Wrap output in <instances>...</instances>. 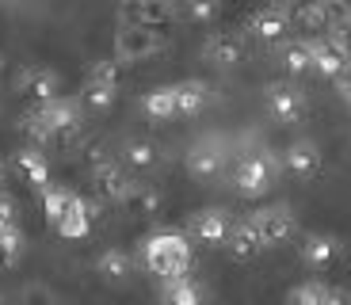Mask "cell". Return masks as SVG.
<instances>
[{"label":"cell","mask_w":351,"mask_h":305,"mask_svg":"<svg viewBox=\"0 0 351 305\" xmlns=\"http://www.w3.org/2000/svg\"><path fill=\"white\" fill-rule=\"evenodd\" d=\"M19 130L31 141H38V145H43V141H69V138H77V130H80V107L65 96L35 103L23 114Z\"/></svg>","instance_id":"6da1fadb"},{"label":"cell","mask_w":351,"mask_h":305,"mask_svg":"<svg viewBox=\"0 0 351 305\" xmlns=\"http://www.w3.org/2000/svg\"><path fill=\"white\" fill-rule=\"evenodd\" d=\"M141 267L157 275V279H172V275H187L191 271V236L180 229H157L141 241Z\"/></svg>","instance_id":"7a4b0ae2"},{"label":"cell","mask_w":351,"mask_h":305,"mask_svg":"<svg viewBox=\"0 0 351 305\" xmlns=\"http://www.w3.org/2000/svg\"><path fill=\"white\" fill-rule=\"evenodd\" d=\"M279 168H282V160L275 157L271 149H252V153H245L233 164V191L241 199H263L275 187V180H279Z\"/></svg>","instance_id":"3957f363"},{"label":"cell","mask_w":351,"mask_h":305,"mask_svg":"<svg viewBox=\"0 0 351 305\" xmlns=\"http://www.w3.org/2000/svg\"><path fill=\"white\" fill-rule=\"evenodd\" d=\"M263 103H267V114L282 126H294V122L306 119L309 103H306V92H302L294 80H271L263 88Z\"/></svg>","instance_id":"277c9868"},{"label":"cell","mask_w":351,"mask_h":305,"mask_svg":"<svg viewBox=\"0 0 351 305\" xmlns=\"http://www.w3.org/2000/svg\"><path fill=\"white\" fill-rule=\"evenodd\" d=\"M309 46H313V69L321 73V77L340 80L343 73H351V46H348V35H343V31L317 35V38H309Z\"/></svg>","instance_id":"5b68a950"},{"label":"cell","mask_w":351,"mask_h":305,"mask_svg":"<svg viewBox=\"0 0 351 305\" xmlns=\"http://www.w3.org/2000/svg\"><path fill=\"white\" fill-rule=\"evenodd\" d=\"M168 46V38L153 27H119L114 35V58L119 61H149Z\"/></svg>","instance_id":"8992f818"},{"label":"cell","mask_w":351,"mask_h":305,"mask_svg":"<svg viewBox=\"0 0 351 305\" xmlns=\"http://www.w3.org/2000/svg\"><path fill=\"white\" fill-rule=\"evenodd\" d=\"M229 233H233V218H229L221 206H206V210H195L187 218V236L202 248H226Z\"/></svg>","instance_id":"52a82bcc"},{"label":"cell","mask_w":351,"mask_h":305,"mask_svg":"<svg viewBox=\"0 0 351 305\" xmlns=\"http://www.w3.org/2000/svg\"><path fill=\"white\" fill-rule=\"evenodd\" d=\"M176 0H119V23L123 27H168L176 19Z\"/></svg>","instance_id":"ba28073f"},{"label":"cell","mask_w":351,"mask_h":305,"mask_svg":"<svg viewBox=\"0 0 351 305\" xmlns=\"http://www.w3.org/2000/svg\"><path fill=\"white\" fill-rule=\"evenodd\" d=\"M226 160H229L226 141H221V138H214V134H210V138L195 141V145L187 149L184 164H187V172H191L195 180H214V175H221Z\"/></svg>","instance_id":"9c48e42d"},{"label":"cell","mask_w":351,"mask_h":305,"mask_svg":"<svg viewBox=\"0 0 351 305\" xmlns=\"http://www.w3.org/2000/svg\"><path fill=\"white\" fill-rule=\"evenodd\" d=\"M252 218L260 225V236L267 248H279V244L294 241V233H298V218H294L290 206H263V210H256Z\"/></svg>","instance_id":"30bf717a"},{"label":"cell","mask_w":351,"mask_h":305,"mask_svg":"<svg viewBox=\"0 0 351 305\" xmlns=\"http://www.w3.org/2000/svg\"><path fill=\"white\" fill-rule=\"evenodd\" d=\"M287 305H351V294L328 279H306L287 290Z\"/></svg>","instance_id":"8fae6325"},{"label":"cell","mask_w":351,"mask_h":305,"mask_svg":"<svg viewBox=\"0 0 351 305\" xmlns=\"http://www.w3.org/2000/svg\"><path fill=\"white\" fill-rule=\"evenodd\" d=\"M16 88L23 92L27 99L46 103V99H58V92H62V77H58L50 65H23V69L16 73Z\"/></svg>","instance_id":"7c38bea8"},{"label":"cell","mask_w":351,"mask_h":305,"mask_svg":"<svg viewBox=\"0 0 351 305\" xmlns=\"http://www.w3.org/2000/svg\"><path fill=\"white\" fill-rule=\"evenodd\" d=\"M298 256H302L306 267L328 271L343 256V241L336 233H306V236H302V244H298Z\"/></svg>","instance_id":"4fadbf2b"},{"label":"cell","mask_w":351,"mask_h":305,"mask_svg":"<svg viewBox=\"0 0 351 305\" xmlns=\"http://www.w3.org/2000/svg\"><path fill=\"white\" fill-rule=\"evenodd\" d=\"M202 58L210 65H218V69H233L245 58V38L237 31H210L202 38Z\"/></svg>","instance_id":"5bb4252c"},{"label":"cell","mask_w":351,"mask_h":305,"mask_svg":"<svg viewBox=\"0 0 351 305\" xmlns=\"http://www.w3.org/2000/svg\"><path fill=\"white\" fill-rule=\"evenodd\" d=\"M263 248H267V244H263V236H260V225H256V218H241V221H233V233H229V241H226L229 260L252 263L256 256L263 252Z\"/></svg>","instance_id":"9a60e30c"},{"label":"cell","mask_w":351,"mask_h":305,"mask_svg":"<svg viewBox=\"0 0 351 305\" xmlns=\"http://www.w3.org/2000/svg\"><path fill=\"white\" fill-rule=\"evenodd\" d=\"M92 183H96L99 199H111V202H119V206H123V199L134 187V180L114 164V160H96V164H92Z\"/></svg>","instance_id":"2e32d148"},{"label":"cell","mask_w":351,"mask_h":305,"mask_svg":"<svg viewBox=\"0 0 351 305\" xmlns=\"http://www.w3.org/2000/svg\"><path fill=\"white\" fill-rule=\"evenodd\" d=\"M282 168H287L290 175H298V180H313V175L321 172V149H317V141H309V138L290 141V145L282 149Z\"/></svg>","instance_id":"e0dca14e"},{"label":"cell","mask_w":351,"mask_h":305,"mask_svg":"<svg viewBox=\"0 0 351 305\" xmlns=\"http://www.w3.org/2000/svg\"><path fill=\"white\" fill-rule=\"evenodd\" d=\"M160 305H206V286L195 279L191 271L187 275H172V279H160Z\"/></svg>","instance_id":"ac0fdd59"},{"label":"cell","mask_w":351,"mask_h":305,"mask_svg":"<svg viewBox=\"0 0 351 305\" xmlns=\"http://www.w3.org/2000/svg\"><path fill=\"white\" fill-rule=\"evenodd\" d=\"M248 31H252V38H260V42H282L287 31H290V12L263 4V8H256L252 16H248Z\"/></svg>","instance_id":"d6986e66"},{"label":"cell","mask_w":351,"mask_h":305,"mask_svg":"<svg viewBox=\"0 0 351 305\" xmlns=\"http://www.w3.org/2000/svg\"><path fill=\"white\" fill-rule=\"evenodd\" d=\"M96 221H99V202L77 199V206H73L53 229H58V236H65V241H84V236L92 233V225H96Z\"/></svg>","instance_id":"ffe728a7"},{"label":"cell","mask_w":351,"mask_h":305,"mask_svg":"<svg viewBox=\"0 0 351 305\" xmlns=\"http://www.w3.org/2000/svg\"><path fill=\"white\" fill-rule=\"evenodd\" d=\"M12 168L19 172V180L23 183H31L38 195L50 187V164H46V157L38 153L35 145H27V149H19L16 157H12Z\"/></svg>","instance_id":"44dd1931"},{"label":"cell","mask_w":351,"mask_h":305,"mask_svg":"<svg viewBox=\"0 0 351 305\" xmlns=\"http://www.w3.org/2000/svg\"><path fill=\"white\" fill-rule=\"evenodd\" d=\"M141 111L149 122H168L180 114V103H176V84H160V88H149L141 96Z\"/></svg>","instance_id":"7402d4cb"},{"label":"cell","mask_w":351,"mask_h":305,"mask_svg":"<svg viewBox=\"0 0 351 305\" xmlns=\"http://www.w3.org/2000/svg\"><path fill=\"white\" fill-rule=\"evenodd\" d=\"M279 65L290 77H302V73L313 69V46H309V38H290V42H282L279 46Z\"/></svg>","instance_id":"603a6c76"},{"label":"cell","mask_w":351,"mask_h":305,"mask_svg":"<svg viewBox=\"0 0 351 305\" xmlns=\"http://www.w3.org/2000/svg\"><path fill=\"white\" fill-rule=\"evenodd\" d=\"M176 103H180L184 119H191V114H199L202 107L210 103V88L202 84V80H180L176 84Z\"/></svg>","instance_id":"cb8c5ba5"},{"label":"cell","mask_w":351,"mask_h":305,"mask_svg":"<svg viewBox=\"0 0 351 305\" xmlns=\"http://www.w3.org/2000/svg\"><path fill=\"white\" fill-rule=\"evenodd\" d=\"M96 271L104 275L107 282H126L130 279V271H134V256L123 252V248H107V252H99Z\"/></svg>","instance_id":"d4e9b609"},{"label":"cell","mask_w":351,"mask_h":305,"mask_svg":"<svg viewBox=\"0 0 351 305\" xmlns=\"http://www.w3.org/2000/svg\"><path fill=\"white\" fill-rule=\"evenodd\" d=\"M77 199H80V195H73L69 187H58V183H50V187L43 191V214H46V221H50V225H58V221H62L65 214L77 206Z\"/></svg>","instance_id":"484cf974"},{"label":"cell","mask_w":351,"mask_h":305,"mask_svg":"<svg viewBox=\"0 0 351 305\" xmlns=\"http://www.w3.org/2000/svg\"><path fill=\"white\" fill-rule=\"evenodd\" d=\"M123 206L130 210V214H138V218H153V214L160 210V191L149 187V183H134L130 195L123 199Z\"/></svg>","instance_id":"4316f807"},{"label":"cell","mask_w":351,"mask_h":305,"mask_svg":"<svg viewBox=\"0 0 351 305\" xmlns=\"http://www.w3.org/2000/svg\"><path fill=\"white\" fill-rule=\"evenodd\" d=\"M23 225L0 229V267H16L23 260Z\"/></svg>","instance_id":"83f0119b"},{"label":"cell","mask_w":351,"mask_h":305,"mask_svg":"<svg viewBox=\"0 0 351 305\" xmlns=\"http://www.w3.org/2000/svg\"><path fill=\"white\" fill-rule=\"evenodd\" d=\"M119 80H123V61L99 58V61H92V69H88V80H84V84H107V88H119Z\"/></svg>","instance_id":"f1b7e54d"},{"label":"cell","mask_w":351,"mask_h":305,"mask_svg":"<svg viewBox=\"0 0 351 305\" xmlns=\"http://www.w3.org/2000/svg\"><path fill=\"white\" fill-rule=\"evenodd\" d=\"M123 160L130 168H141V172H145V168H153L160 160V153H157V145H153V141H130V145L123 149Z\"/></svg>","instance_id":"f546056e"},{"label":"cell","mask_w":351,"mask_h":305,"mask_svg":"<svg viewBox=\"0 0 351 305\" xmlns=\"http://www.w3.org/2000/svg\"><path fill=\"white\" fill-rule=\"evenodd\" d=\"M294 19H298L306 31H321V35H328V19H325V12H321L317 0H302L298 8H294Z\"/></svg>","instance_id":"4dcf8cb0"},{"label":"cell","mask_w":351,"mask_h":305,"mask_svg":"<svg viewBox=\"0 0 351 305\" xmlns=\"http://www.w3.org/2000/svg\"><path fill=\"white\" fill-rule=\"evenodd\" d=\"M221 12V0H184V16L191 23H214Z\"/></svg>","instance_id":"1f68e13d"},{"label":"cell","mask_w":351,"mask_h":305,"mask_svg":"<svg viewBox=\"0 0 351 305\" xmlns=\"http://www.w3.org/2000/svg\"><path fill=\"white\" fill-rule=\"evenodd\" d=\"M114 96H119V88H107V84H84V92H80V99L88 107H96V111H107L114 103Z\"/></svg>","instance_id":"d6a6232c"},{"label":"cell","mask_w":351,"mask_h":305,"mask_svg":"<svg viewBox=\"0 0 351 305\" xmlns=\"http://www.w3.org/2000/svg\"><path fill=\"white\" fill-rule=\"evenodd\" d=\"M12 225H19V202L0 191V229H12Z\"/></svg>","instance_id":"836d02e7"},{"label":"cell","mask_w":351,"mask_h":305,"mask_svg":"<svg viewBox=\"0 0 351 305\" xmlns=\"http://www.w3.org/2000/svg\"><path fill=\"white\" fill-rule=\"evenodd\" d=\"M267 4H271V8H282V12H290V16H294V8H298L302 0H267Z\"/></svg>","instance_id":"e575fe53"},{"label":"cell","mask_w":351,"mask_h":305,"mask_svg":"<svg viewBox=\"0 0 351 305\" xmlns=\"http://www.w3.org/2000/svg\"><path fill=\"white\" fill-rule=\"evenodd\" d=\"M343 35H348V42H351V19H348V27H343Z\"/></svg>","instance_id":"d590c367"},{"label":"cell","mask_w":351,"mask_h":305,"mask_svg":"<svg viewBox=\"0 0 351 305\" xmlns=\"http://www.w3.org/2000/svg\"><path fill=\"white\" fill-rule=\"evenodd\" d=\"M0 180H4V164H0Z\"/></svg>","instance_id":"8d00e7d4"},{"label":"cell","mask_w":351,"mask_h":305,"mask_svg":"<svg viewBox=\"0 0 351 305\" xmlns=\"http://www.w3.org/2000/svg\"><path fill=\"white\" fill-rule=\"evenodd\" d=\"M0 305H4V297H0Z\"/></svg>","instance_id":"74e56055"}]
</instances>
